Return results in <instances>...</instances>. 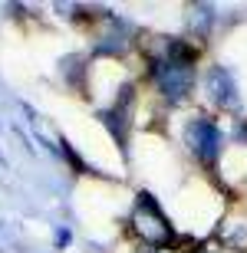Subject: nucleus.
<instances>
[{"instance_id":"obj_1","label":"nucleus","mask_w":247,"mask_h":253,"mask_svg":"<svg viewBox=\"0 0 247 253\" xmlns=\"http://www.w3.org/2000/svg\"><path fill=\"white\" fill-rule=\"evenodd\" d=\"M195 63H185V59H175V56H158L152 59V76L158 89L168 95L171 102H178L191 92V83H195Z\"/></svg>"},{"instance_id":"obj_2","label":"nucleus","mask_w":247,"mask_h":253,"mask_svg":"<svg viewBox=\"0 0 247 253\" xmlns=\"http://www.w3.org/2000/svg\"><path fill=\"white\" fill-rule=\"evenodd\" d=\"M132 224H135V230L142 234V240H148V244H155V247H162V244H168V240H171V227H168L162 207L155 204L152 194H139Z\"/></svg>"},{"instance_id":"obj_3","label":"nucleus","mask_w":247,"mask_h":253,"mask_svg":"<svg viewBox=\"0 0 247 253\" xmlns=\"http://www.w3.org/2000/svg\"><path fill=\"white\" fill-rule=\"evenodd\" d=\"M221 128L211 119H204V115H195L188 122V145H191V151L198 155L201 161H218V155H221Z\"/></svg>"},{"instance_id":"obj_4","label":"nucleus","mask_w":247,"mask_h":253,"mask_svg":"<svg viewBox=\"0 0 247 253\" xmlns=\"http://www.w3.org/2000/svg\"><path fill=\"white\" fill-rule=\"evenodd\" d=\"M204 89H208L211 102L221 105V109H234V105H238V85H234V79H231V73L224 66H211L208 69Z\"/></svg>"},{"instance_id":"obj_5","label":"nucleus","mask_w":247,"mask_h":253,"mask_svg":"<svg viewBox=\"0 0 247 253\" xmlns=\"http://www.w3.org/2000/svg\"><path fill=\"white\" fill-rule=\"evenodd\" d=\"M211 17H214V13H211V7H195V17H191V23L198 20V30L204 33V30H208V23H211Z\"/></svg>"},{"instance_id":"obj_6","label":"nucleus","mask_w":247,"mask_h":253,"mask_svg":"<svg viewBox=\"0 0 247 253\" xmlns=\"http://www.w3.org/2000/svg\"><path fill=\"white\" fill-rule=\"evenodd\" d=\"M56 244H59V247L69 244V230H56Z\"/></svg>"}]
</instances>
